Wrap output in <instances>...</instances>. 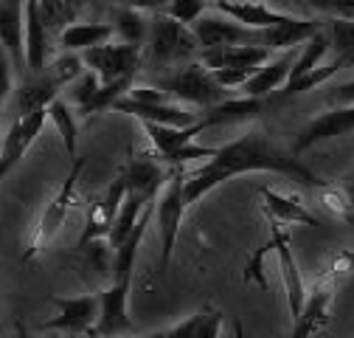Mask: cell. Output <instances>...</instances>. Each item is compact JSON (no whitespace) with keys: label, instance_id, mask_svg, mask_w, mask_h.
<instances>
[{"label":"cell","instance_id":"21","mask_svg":"<svg viewBox=\"0 0 354 338\" xmlns=\"http://www.w3.org/2000/svg\"><path fill=\"white\" fill-rule=\"evenodd\" d=\"M292 60H295V51H292V48H290L287 54H281V57H270L264 65H259V71L242 84V94H245L248 99H264V96L281 91L284 82L290 79Z\"/></svg>","mask_w":354,"mask_h":338},{"label":"cell","instance_id":"23","mask_svg":"<svg viewBox=\"0 0 354 338\" xmlns=\"http://www.w3.org/2000/svg\"><path fill=\"white\" fill-rule=\"evenodd\" d=\"M261 208H264V217H273L276 223H304V226H318V217L309 211L298 197H287L279 195L270 186H261Z\"/></svg>","mask_w":354,"mask_h":338},{"label":"cell","instance_id":"13","mask_svg":"<svg viewBox=\"0 0 354 338\" xmlns=\"http://www.w3.org/2000/svg\"><path fill=\"white\" fill-rule=\"evenodd\" d=\"M268 226H270V251H276V260H279V274H281V282H284V290H287V308H290V319L298 316L301 305H304V296H306V287H304V279H301V268L292 257V248H290V231L284 223H276L273 217H268Z\"/></svg>","mask_w":354,"mask_h":338},{"label":"cell","instance_id":"3","mask_svg":"<svg viewBox=\"0 0 354 338\" xmlns=\"http://www.w3.org/2000/svg\"><path fill=\"white\" fill-rule=\"evenodd\" d=\"M144 42H147V62L155 68H177V65L194 62V54H200L189 26L174 23L163 12H155L147 20Z\"/></svg>","mask_w":354,"mask_h":338},{"label":"cell","instance_id":"35","mask_svg":"<svg viewBox=\"0 0 354 338\" xmlns=\"http://www.w3.org/2000/svg\"><path fill=\"white\" fill-rule=\"evenodd\" d=\"M223 324H225L223 310L214 305H205L203 310H197V327H194L192 338H219L223 335Z\"/></svg>","mask_w":354,"mask_h":338},{"label":"cell","instance_id":"2","mask_svg":"<svg viewBox=\"0 0 354 338\" xmlns=\"http://www.w3.org/2000/svg\"><path fill=\"white\" fill-rule=\"evenodd\" d=\"M84 71L82 57L65 51L62 57L51 60L39 73H31L23 79L20 91L15 94V110L17 116L34 113V110H46L54 99H59V94L68 88V84Z\"/></svg>","mask_w":354,"mask_h":338},{"label":"cell","instance_id":"32","mask_svg":"<svg viewBox=\"0 0 354 338\" xmlns=\"http://www.w3.org/2000/svg\"><path fill=\"white\" fill-rule=\"evenodd\" d=\"M113 31L121 37V42H127V46H138L147 39V17L144 12H136L129 6H121L118 15H115V23H110Z\"/></svg>","mask_w":354,"mask_h":338},{"label":"cell","instance_id":"1","mask_svg":"<svg viewBox=\"0 0 354 338\" xmlns=\"http://www.w3.org/2000/svg\"><path fill=\"white\" fill-rule=\"evenodd\" d=\"M248 172H279L284 178H292L304 186H324V181L309 169L301 158H295L290 150L279 147L268 133L253 127L236 141L216 147L208 163L200 169H186L183 172V206L186 211L200 203L208 192L223 186L231 178L248 175Z\"/></svg>","mask_w":354,"mask_h":338},{"label":"cell","instance_id":"9","mask_svg":"<svg viewBox=\"0 0 354 338\" xmlns=\"http://www.w3.org/2000/svg\"><path fill=\"white\" fill-rule=\"evenodd\" d=\"M194 42L200 51L208 48H225V46H259V31L245 28L239 23H234L225 15H203L189 26Z\"/></svg>","mask_w":354,"mask_h":338},{"label":"cell","instance_id":"16","mask_svg":"<svg viewBox=\"0 0 354 338\" xmlns=\"http://www.w3.org/2000/svg\"><path fill=\"white\" fill-rule=\"evenodd\" d=\"M127 197V184L121 175L113 178V184L104 189V195L93 203L91 208V215H87V223L82 229V237L76 242V248H84V245H91L96 240H107L110 229H113V220L118 215V208H121V200Z\"/></svg>","mask_w":354,"mask_h":338},{"label":"cell","instance_id":"36","mask_svg":"<svg viewBox=\"0 0 354 338\" xmlns=\"http://www.w3.org/2000/svg\"><path fill=\"white\" fill-rule=\"evenodd\" d=\"M329 42L340 48L337 57H351V20H335L332 23Z\"/></svg>","mask_w":354,"mask_h":338},{"label":"cell","instance_id":"5","mask_svg":"<svg viewBox=\"0 0 354 338\" xmlns=\"http://www.w3.org/2000/svg\"><path fill=\"white\" fill-rule=\"evenodd\" d=\"M155 88L166 96V99H177L186 102L189 107H214L223 99H228V91L219 88V84L211 79V73L194 60L186 65H177L169 76H163Z\"/></svg>","mask_w":354,"mask_h":338},{"label":"cell","instance_id":"14","mask_svg":"<svg viewBox=\"0 0 354 338\" xmlns=\"http://www.w3.org/2000/svg\"><path fill=\"white\" fill-rule=\"evenodd\" d=\"M354 127V110L351 107H337V110H329V113H321L315 118H309L301 130H298V139L292 144V155L301 158L306 150H313L315 144L321 141H329V139H337V136H346L351 133Z\"/></svg>","mask_w":354,"mask_h":338},{"label":"cell","instance_id":"15","mask_svg":"<svg viewBox=\"0 0 354 338\" xmlns=\"http://www.w3.org/2000/svg\"><path fill=\"white\" fill-rule=\"evenodd\" d=\"M48 26L42 20L37 0H23V60H26V76L39 73L48 65Z\"/></svg>","mask_w":354,"mask_h":338},{"label":"cell","instance_id":"25","mask_svg":"<svg viewBox=\"0 0 354 338\" xmlns=\"http://www.w3.org/2000/svg\"><path fill=\"white\" fill-rule=\"evenodd\" d=\"M110 37H115L110 23H68L59 31V46L71 54H82L102 42H110Z\"/></svg>","mask_w":354,"mask_h":338},{"label":"cell","instance_id":"27","mask_svg":"<svg viewBox=\"0 0 354 338\" xmlns=\"http://www.w3.org/2000/svg\"><path fill=\"white\" fill-rule=\"evenodd\" d=\"M348 60H351V57H337V60L329 62V65H318V68H313L309 73H304V76H298V79H290L281 91H276V99H279V102H287V99H295V96H301V94H306V91L318 88V84L329 82Z\"/></svg>","mask_w":354,"mask_h":338},{"label":"cell","instance_id":"38","mask_svg":"<svg viewBox=\"0 0 354 338\" xmlns=\"http://www.w3.org/2000/svg\"><path fill=\"white\" fill-rule=\"evenodd\" d=\"M37 3H39V12H42L46 26L51 20H62L68 15V0H37Z\"/></svg>","mask_w":354,"mask_h":338},{"label":"cell","instance_id":"11","mask_svg":"<svg viewBox=\"0 0 354 338\" xmlns=\"http://www.w3.org/2000/svg\"><path fill=\"white\" fill-rule=\"evenodd\" d=\"M129 287L132 279H113V285L99 293V319L91 332V338H121L132 330L129 319Z\"/></svg>","mask_w":354,"mask_h":338},{"label":"cell","instance_id":"42","mask_svg":"<svg viewBox=\"0 0 354 338\" xmlns=\"http://www.w3.org/2000/svg\"><path fill=\"white\" fill-rule=\"evenodd\" d=\"M84 3H87V0H68V12H71V9H82Z\"/></svg>","mask_w":354,"mask_h":338},{"label":"cell","instance_id":"12","mask_svg":"<svg viewBox=\"0 0 354 338\" xmlns=\"http://www.w3.org/2000/svg\"><path fill=\"white\" fill-rule=\"evenodd\" d=\"M335 287H337V279H335V274H329L326 279H321L315 285V290H309L304 296V305H301L298 316L292 319L290 338H313L321 330H326L332 302H335Z\"/></svg>","mask_w":354,"mask_h":338},{"label":"cell","instance_id":"30","mask_svg":"<svg viewBox=\"0 0 354 338\" xmlns=\"http://www.w3.org/2000/svg\"><path fill=\"white\" fill-rule=\"evenodd\" d=\"M132 82H136V73H129V76H118V79H113V82L99 84L96 96L79 110V116H84V118H87V116H93V113H102V110L113 107L121 96H127V91L132 88Z\"/></svg>","mask_w":354,"mask_h":338},{"label":"cell","instance_id":"26","mask_svg":"<svg viewBox=\"0 0 354 338\" xmlns=\"http://www.w3.org/2000/svg\"><path fill=\"white\" fill-rule=\"evenodd\" d=\"M144 130H147V136H149V141H152V147H155L158 158H166V155L177 152L180 147L192 144V141L205 130V127H203V121L197 118V121H194V124H189V127H160V124H144Z\"/></svg>","mask_w":354,"mask_h":338},{"label":"cell","instance_id":"24","mask_svg":"<svg viewBox=\"0 0 354 338\" xmlns=\"http://www.w3.org/2000/svg\"><path fill=\"white\" fill-rule=\"evenodd\" d=\"M261 107H264L261 99H248V96H242V99H223L219 105L203 110V113H200V121H203L205 130H208V127L250 121V118H256V116L261 113Z\"/></svg>","mask_w":354,"mask_h":338},{"label":"cell","instance_id":"8","mask_svg":"<svg viewBox=\"0 0 354 338\" xmlns=\"http://www.w3.org/2000/svg\"><path fill=\"white\" fill-rule=\"evenodd\" d=\"M54 316L42 324L46 330L62 332V335H91L99 319V296H54L51 299Z\"/></svg>","mask_w":354,"mask_h":338},{"label":"cell","instance_id":"18","mask_svg":"<svg viewBox=\"0 0 354 338\" xmlns=\"http://www.w3.org/2000/svg\"><path fill=\"white\" fill-rule=\"evenodd\" d=\"M113 110L127 113V116H136L144 124H160V127H189L200 118V113H194L192 107L183 105H174V102H160V105H141V102H132L127 96H121Z\"/></svg>","mask_w":354,"mask_h":338},{"label":"cell","instance_id":"43","mask_svg":"<svg viewBox=\"0 0 354 338\" xmlns=\"http://www.w3.org/2000/svg\"><path fill=\"white\" fill-rule=\"evenodd\" d=\"M48 338H71V335H62V332H54V335H48Z\"/></svg>","mask_w":354,"mask_h":338},{"label":"cell","instance_id":"7","mask_svg":"<svg viewBox=\"0 0 354 338\" xmlns=\"http://www.w3.org/2000/svg\"><path fill=\"white\" fill-rule=\"evenodd\" d=\"M79 57H82V65L87 71H93L102 84L118 76L138 73L144 62V51L138 46H127V42H102V46L82 51Z\"/></svg>","mask_w":354,"mask_h":338},{"label":"cell","instance_id":"4","mask_svg":"<svg viewBox=\"0 0 354 338\" xmlns=\"http://www.w3.org/2000/svg\"><path fill=\"white\" fill-rule=\"evenodd\" d=\"M82 169H84V158H76L71 163V172L62 181V186L54 192V197L48 200V206L42 208V215H39V220L31 229L28 242H26V254H23L26 263L34 260V257H39V254L51 245V240L59 234V229L65 226L71 208L76 206V186H79V178H82Z\"/></svg>","mask_w":354,"mask_h":338},{"label":"cell","instance_id":"40","mask_svg":"<svg viewBox=\"0 0 354 338\" xmlns=\"http://www.w3.org/2000/svg\"><path fill=\"white\" fill-rule=\"evenodd\" d=\"M169 0H127V6L129 9H136V12H163L166 9Z\"/></svg>","mask_w":354,"mask_h":338},{"label":"cell","instance_id":"33","mask_svg":"<svg viewBox=\"0 0 354 338\" xmlns=\"http://www.w3.org/2000/svg\"><path fill=\"white\" fill-rule=\"evenodd\" d=\"M99 84H102V82L96 79V73L84 68V71H82V73H79V76H76V79L68 84V88H65V91H68V99H71V105H76V110H82L87 102H91V99L96 96Z\"/></svg>","mask_w":354,"mask_h":338},{"label":"cell","instance_id":"17","mask_svg":"<svg viewBox=\"0 0 354 338\" xmlns=\"http://www.w3.org/2000/svg\"><path fill=\"white\" fill-rule=\"evenodd\" d=\"M118 175L124 178L127 192L141 195L147 203H152V200L158 197V192L163 189V184H166V178H169L166 166H163L158 158H152L149 152L132 155Z\"/></svg>","mask_w":354,"mask_h":338},{"label":"cell","instance_id":"10","mask_svg":"<svg viewBox=\"0 0 354 338\" xmlns=\"http://www.w3.org/2000/svg\"><path fill=\"white\" fill-rule=\"evenodd\" d=\"M48 116L46 110H34V113H26V116H15V121L9 124V130L3 136V144H0V181L6 175H12L17 163L26 158L28 147L37 141V136L42 133Z\"/></svg>","mask_w":354,"mask_h":338},{"label":"cell","instance_id":"20","mask_svg":"<svg viewBox=\"0 0 354 338\" xmlns=\"http://www.w3.org/2000/svg\"><path fill=\"white\" fill-rule=\"evenodd\" d=\"M214 9L219 15L231 17L234 23L245 26V28H253V31L279 26L290 17V15H284V12H279L268 3H256V0H219V3H214Z\"/></svg>","mask_w":354,"mask_h":338},{"label":"cell","instance_id":"44","mask_svg":"<svg viewBox=\"0 0 354 338\" xmlns=\"http://www.w3.org/2000/svg\"><path fill=\"white\" fill-rule=\"evenodd\" d=\"M0 3H20V0H0Z\"/></svg>","mask_w":354,"mask_h":338},{"label":"cell","instance_id":"22","mask_svg":"<svg viewBox=\"0 0 354 338\" xmlns=\"http://www.w3.org/2000/svg\"><path fill=\"white\" fill-rule=\"evenodd\" d=\"M315 31H321L318 20H301V17H287L279 26L270 28H261L259 31V46L268 48V51H290L295 48L298 42H306Z\"/></svg>","mask_w":354,"mask_h":338},{"label":"cell","instance_id":"31","mask_svg":"<svg viewBox=\"0 0 354 338\" xmlns=\"http://www.w3.org/2000/svg\"><path fill=\"white\" fill-rule=\"evenodd\" d=\"M46 116H48V121H54V127L59 130L62 144H65V152H68V158L73 163L79 155H76V116L71 113V105L62 102V99H54L46 107Z\"/></svg>","mask_w":354,"mask_h":338},{"label":"cell","instance_id":"34","mask_svg":"<svg viewBox=\"0 0 354 338\" xmlns=\"http://www.w3.org/2000/svg\"><path fill=\"white\" fill-rule=\"evenodd\" d=\"M208 9L205 0H169L163 15L171 17L174 23H180V26H192L197 17H203Z\"/></svg>","mask_w":354,"mask_h":338},{"label":"cell","instance_id":"37","mask_svg":"<svg viewBox=\"0 0 354 338\" xmlns=\"http://www.w3.org/2000/svg\"><path fill=\"white\" fill-rule=\"evenodd\" d=\"M306 3L321 12H335L337 20H351V0H306Z\"/></svg>","mask_w":354,"mask_h":338},{"label":"cell","instance_id":"28","mask_svg":"<svg viewBox=\"0 0 354 338\" xmlns=\"http://www.w3.org/2000/svg\"><path fill=\"white\" fill-rule=\"evenodd\" d=\"M329 48H332V42H329V34L321 28V31H315L313 37H309L306 42H304V51L301 54H295V60H292V68H290V79H298V76H304V73H309L313 68H318L321 65V60L329 54ZM287 79V82H290ZM284 82V84H287Z\"/></svg>","mask_w":354,"mask_h":338},{"label":"cell","instance_id":"19","mask_svg":"<svg viewBox=\"0 0 354 338\" xmlns=\"http://www.w3.org/2000/svg\"><path fill=\"white\" fill-rule=\"evenodd\" d=\"M273 57V51L261 46H225V48H208L200 51V65L205 71H231V68H259Z\"/></svg>","mask_w":354,"mask_h":338},{"label":"cell","instance_id":"41","mask_svg":"<svg viewBox=\"0 0 354 338\" xmlns=\"http://www.w3.org/2000/svg\"><path fill=\"white\" fill-rule=\"evenodd\" d=\"M15 338H31V332H28V327H26L23 321L15 324Z\"/></svg>","mask_w":354,"mask_h":338},{"label":"cell","instance_id":"6","mask_svg":"<svg viewBox=\"0 0 354 338\" xmlns=\"http://www.w3.org/2000/svg\"><path fill=\"white\" fill-rule=\"evenodd\" d=\"M183 172H186V166L169 169V178H166L163 189L155 197L152 217L158 220V231H160V268L163 271L171 263L174 242H177L180 223H183V215H186V206H183Z\"/></svg>","mask_w":354,"mask_h":338},{"label":"cell","instance_id":"29","mask_svg":"<svg viewBox=\"0 0 354 338\" xmlns=\"http://www.w3.org/2000/svg\"><path fill=\"white\" fill-rule=\"evenodd\" d=\"M144 206H147V200H144L141 195L127 192V197L121 200L118 215H115V220H113V229H110V234H107V245H110V248H115L121 240L129 237V231L136 229V223H138V217H141Z\"/></svg>","mask_w":354,"mask_h":338},{"label":"cell","instance_id":"39","mask_svg":"<svg viewBox=\"0 0 354 338\" xmlns=\"http://www.w3.org/2000/svg\"><path fill=\"white\" fill-rule=\"evenodd\" d=\"M12 94V62L6 57V51L0 48V105H3Z\"/></svg>","mask_w":354,"mask_h":338}]
</instances>
